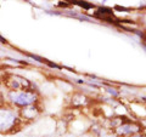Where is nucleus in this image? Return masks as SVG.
I'll use <instances>...</instances> for the list:
<instances>
[{"instance_id": "1", "label": "nucleus", "mask_w": 146, "mask_h": 137, "mask_svg": "<svg viewBox=\"0 0 146 137\" xmlns=\"http://www.w3.org/2000/svg\"><path fill=\"white\" fill-rule=\"evenodd\" d=\"M10 98L13 103L18 106H29L35 101L34 94H31L28 91H22V92H11Z\"/></svg>"}, {"instance_id": "2", "label": "nucleus", "mask_w": 146, "mask_h": 137, "mask_svg": "<svg viewBox=\"0 0 146 137\" xmlns=\"http://www.w3.org/2000/svg\"><path fill=\"white\" fill-rule=\"evenodd\" d=\"M16 117L15 113L9 109H0V131L4 132L15 125Z\"/></svg>"}, {"instance_id": "3", "label": "nucleus", "mask_w": 146, "mask_h": 137, "mask_svg": "<svg viewBox=\"0 0 146 137\" xmlns=\"http://www.w3.org/2000/svg\"><path fill=\"white\" fill-rule=\"evenodd\" d=\"M10 86L13 90H20V89H25V88H28L29 84L28 81L23 78H20V76H13L12 80H10Z\"/></svg>"}, {"instance_id": "4", "label": "nucleus", "mask_w": 146, "mask_h": 137, "mask_svg": "<svg viewBox=\"0 0 146 137\" xmlns=\"http://www.w3.org/2000/svg\"><path fill=\"white\" fill-rule=\"evenodd\" d=\"M139 131V127L131 124H127V125H122L118 127V134L119 135H134Z\"/></svg>"}, {"instance_id": "5", "label": "nucleus", "mask_w": 146, "mask_h": 137, "mask_svg": "<svg viewBox=\"0 0 146 137\" xmlns=\"http://www.w3.org/2000/svg\"><path fill=\"white\" fill-rule=\"evenodd\" d=\"M131 137H145V136H141V135H133Z\"/></svg>"}]
</instances>
